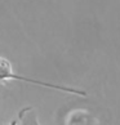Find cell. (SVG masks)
Masks as SVG:
<instances>
[{"label": "cell", "mask_w": 120, "mask_h": 125, "mask_svg": "<svg viewBox=\"0 0 120 125\" xmlns=\"http://www.w3.org/2000/svg\"><path fill=\"white\" fill-rule=\"evenodd\" d=\"M11 80H17V81H23V83H29V84H34V85H39L43 88H48V89H53L57 92H63V93H68V94H74V95H80V97H87V92L77 89V88H72V86H67V85H61V84H52V83L44 81V80H39V79H31V77H26L22 76L20 73H16L13 71L12 63L8 61L7 58H4L0 55V85L5 84V83L11 81Z\"/></svg>", "instance_id": "6da1fadb"}, {"label": "cell", "mask_w": 120, "mask_h": 125, "mask_svg": "<svg viewBox=\"0 0 120 125\" xmlns=\"http://www.w3.org/2000/svg\"><path fill=\"white\" fill-rule=\"evenodd\" d=\"M18 123L20 125H40L38 119V112L32 106H26L18 112Z\"/></svg>", "instance_id": "7a4b0ae2"}, {"label": "cell", "mask_w": 120, "mask_h": 125, "mask_svg": "<svg viewBox=\"0 0 120 125\" xmlns=\"http://www.w3.org/2000/svg\"><path fill=\"white\" fill-rule=\"evenodd\" d=\"M7 125H20V123H18L17 120H12V121H11V123H8Z\"/></svg>", "instance_id": "3957f363"}, {"label": "cell", "mask_w": 120, "mask_h": 125, "mask_svg": "<svg viewBox=\"0 0 120 125\" xmlns=\"http://www.w3.org/2000/svg\"><path fill=\"white\" fill-rule=\"evenodd\" d=\"M1 90H3V88H1V85H0V94H1Z\"/></svg>", "instance_id": "277c9868"}]
</instances>
